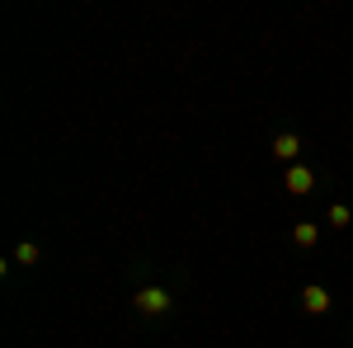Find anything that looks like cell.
I'll return each instance as SVG.
<instances>
[{
	"mask_svg": "<svg viewBox=\"0 0 353 348\" xmlns=\"http://www.w3.org/2000/svg\"><path fill=\"white\" fill-rule=\"evenodd\" d=\"M132 306L141 311V316H165L174 301H170V292H165V287H141V292L132 296Z\"/></svg>",
	"mask_w": 353,
	"mask_h": 348,
	"instance_id": "obj_1",
	"label": "cell"
},
{
	"mask_svg": "<svg viewBox=\"0 0 353 348\" xmlns=\"http://www.w3.org/2000/svg\"><path fill=\"white\" fill-rule=\"evenodd\" d=\"M283 188H288V193H311V188H316V174H311V170H306V165H288V174H283Z\"/></svg>",
	"mask_w": 353,
	"mask_h": 348,
	"instance_id": "obj_2",
	"label": "cell"
},
{
	"mask_svg": "<svg viewBox=\"0 0 353 348\" xmlns=\"http://www.w3.org/2000/svg\"><path fill=\"white\" fill-rule=\"evenodd\" d=\"M273 156L283 165H297V156H301V136L297 132H278L273 136Z\"/></svg>",
	"mask_w": 353,
	"mask_h": 348,
	"instance_id": "obj_3",
	"label": "cell"
},
{
	"mask_svg": "<svg viewBox=\"0 0 353 348\" xmlns=\"http://www.w3.org/2000/svg\"><path fill=\"white\" fill-rule=\"evenodd\" d=\"M301 306H306L311 316H330V292L321 287V283H311V287L301 292Z\"/></svg>",
	"mask_w": 353,
	"mask_h": 348,
	"instance_id": "obj_4",
	"label": "cell"
},
{
	"mask_svg": "<svg viewBox=\"0 0 353 348\" xmlns=\"http://www.w3.org/2000/svg\"><path fill=\"white\" fill-rule=\"evenodd\" d=\"M316 240H321L316 221H297V226H292V245H297V249H311Z\"/></svg>",
	"mask_w": 353,
	"mask_h": 348,
	"instance_id": "obj_5",
	"label": "cell"
},
{
	"mask_svg": "<svg viewBox=\"0 0 353 348\" xmlns=\"http://www.w3.org/2000/svg\"><path fill=\"white\" fill-rule=\"evenodd\" d=\"M14 264H38V245H19V249H14Z\"/></svg>",
	"mask_w": 353,
	"mask_h": 348,
	"instance_id": "obj_6",
	"label": "cell"
},
{
	"mask_svg": "<svg viewBox=\"0 0 353 348\" xmlns=\"http://www.w3.org/2000/svg\"><path fill=\"white\" fill-rule=\"evenodd\" d=\"M349 221H353L349 207H330V226H349Z\"/></svg>",
	"mask_w": 353,
	"mask_h": 348,
	"instance_id": "obj_7",
	"label": "cell"
}]
</instances>
